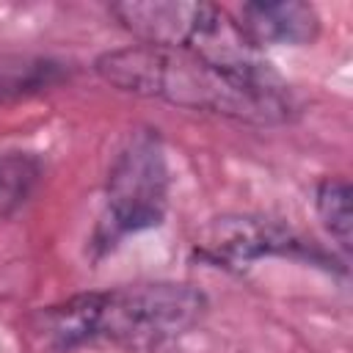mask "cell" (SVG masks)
<instances>
[{
  "label": "cell",
  "instance_id": "1",
  "mask_svg": "<svg viewBox=\"0 0 353 353\" xmlns=\"http://www.w3.org/2000/svg\"><path fill=\"white\" fill-rule=\"evenodd\" d=\"M94 69L119 91L245 124H281L298 110L292 88L276 69L248 74L182 47L130 44L102 52Z\"/></svg>",
  "mask_w": 353,
  "mask_h": 353
},
{
  "label": "cell",
  "instance_id": "7",
  "mask_svg": "<svg viewBox=\"0 0 353 353\" xmlns=\"http://www.w3.org/2000/svg\"><path fill=\"white\" fill-rule=\"evenodd\" d=\"M314 210L334 237V243L350 254L353 245V210H350V182L345 176H325L314 190Z\"/></svg>",
  "mask_w": 353,
  "mask_h": 353
},
{
  "label": "cell",
  "instance_id": "2",
  "mask_svg": "<svg viewBox=\"0 0 353 353\" xmlns=\"http://www.w3.org/2000/svg\"><path fill=\"white\" fill-rule=\"evenodd\" d=\"M207 312V295L193 284L152 281L105 292H80L39 312L33 331L52 350H74L94 339L163 342L193 328Z\"/></svg>",
  "mask_w": 353,
  "mask_h": 353
},
{
  "label": "cell",
  "instance_id": "4",
  "mask_svg": "<svg viewBox=\"0 0 353 353\" xmlns=\"http://www.w3.org/2000/svg\"><path fill=\"white\" fill-rule=\"evenodd\" d=\"M196 251L218 268H245L262 256H309L312 248L290 229L251 215L215 218L199 237Z\"/></svg>",
  "mask_w": 353,
  "mask_h": 353
},
{
  "label": "cell",
  "instance_id": "8",
  "mask_svg": "<svg viewBox=\"0 0 353 353\" xmlns=\"http://www.w3.org/2000/svg\"><path fill=\"white\" fill-rule=\"evenodd\" d=\"M41 165L33 154L6 152L0 154V218L11 215L33 193Z\"/></svg>",
  "mask_w": 353,
  "mask_h": 353
},
{
  "label": "cell",
  "instance_id": "6",
  "mask_svg": "<svg viewBox=\"0 0 353 353\" xmlns=\"http://www.w3.org/2000/svg\"><path fill=\"white\" fill-rule=\"evenodd\" d=\"M237 25L262 50L270 44L306 47L320 36V14L314 6L301 0H273V3H245L240 8Z\"/></svg>",
  "mask_w": 353,
  "mask_h": 353
},
{
  "label": "cell",
  "instance_id": "3",
  "mask_svg": "<svg viewBox=\"0 0 353 353\" xmlns=\"http://www.w3.org/2000/svg\"><path fill=\"white\" fill-rule=\"evenodd\" d=\"M168 160L157 130L135 132L108 171L97 240L113 245L124 234L160 226L168 207Z\"/></svg>",
  "mask_w": 353,
  "mask_h": 353
},
{
  "label": "cell",
  "instance_id": "9",
  "mask_svg": "<svg viewBox=\"0 0 353 353\" xmlns=\"http://www.w3.org/2000/svg\"><path fill=\"white\" fill-rule=\"evenodd\" d=\"M61 77V66L50 61H25L17 66H0V97L22 94L28 88L50 85Z\"/></svg>",
  "mask_w": 353,
  "mask_h": 353
},
{
  "label": "cell",
  "instance_id": "5",
  "mask_svg": "<svg viewBox=\"0 0 353 353\" xmlns=\"http://www.w3.org/2000/svg\"><path fill=\"white\" fill-rule=\"evenodd\" d=\"M218 8L221 6L201 0H127L113 3L110 14L138 39V44L188 50L207 30Z\"/></svg>",
  "mask_w": 353,
  "mask_h": 353
}]
</instances>
